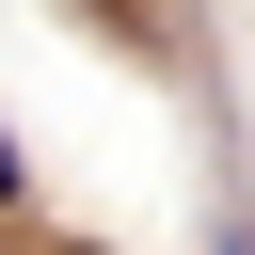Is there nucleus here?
I'll use <instances>...</instances> for the list:
<instances>
[{
    "instance_id": "f257e3e1",
    "label": "nucleus",
    "mask_w": 255,
    "mask_h": 255,
    "mask_svg": "<svg viewBox=\"0 0 255 255\" xmlns=\"http://www.w3.org/2000/svg\"><path fill=\"white\" fill-rule=\"evenodd\" d=\"M0 207H32V175H16V143H0Z\"/></svg>"
}]
</instances>
